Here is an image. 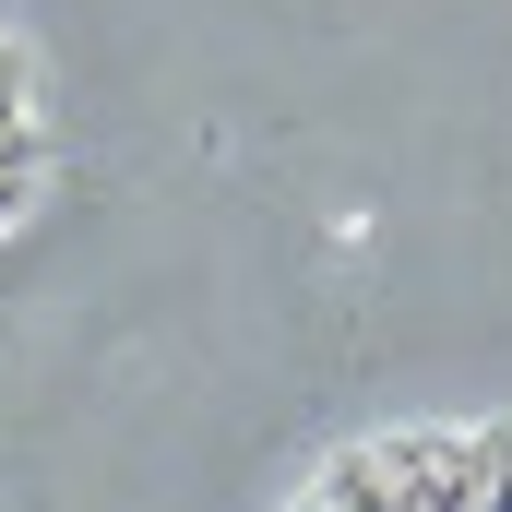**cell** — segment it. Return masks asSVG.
I'll return each instance as SVG.
<instances>
[{
  "mask_svg": "<svg viewBox=\"0 0 512 512\" xmlns=\"http://www.w3.org/2000/svg\"><path fill=\"white\" fill-rule=\"evenodd\" d=\"M286 512H512V417L382 429V441L334 453Z\"/></svg>",
  "mask_w": 512,
  "mask_h": 512,
  "instance_id": "1",
  "label": "cell"
},
{
  "mask_svg": "<svg viewBox=\"0 0 512 512\" xmlns=\"http://www.w3.org/2000/svg\"><path fill=\"white\" fill-rule=\"evenodd\" d=\"M36 179H48V96H36V60H24L12 24H0V239H12V215L36 203Z\"/></svg>",
  "mask_w": 512,
  "mask_h": 512,
  "instance_id": "2",
  "label": "cell"
}]
</instances>
